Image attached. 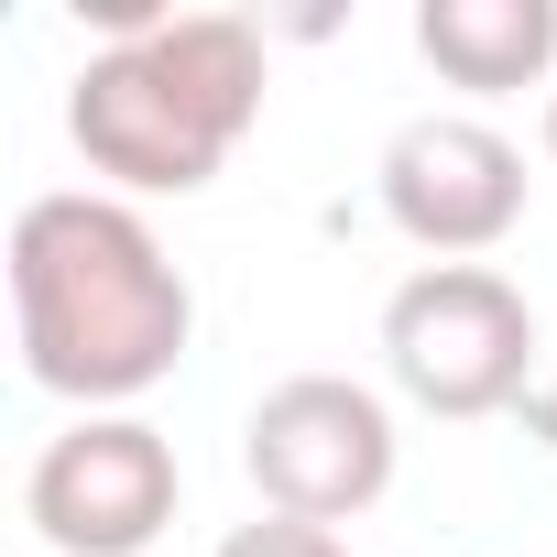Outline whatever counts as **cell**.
Listing matches in <instances>:
<instances>
[{"instance_id":"2","label":"cell","mask_w":557,"mask_h":557,"mask_svg":"<svg viewBox=\"0 0 557 557\" xmlns=\"http://www.w3.org/2000/svg\"><path fill=\"white\" fill-rule=\"evenodd\" d=\"M262 121V34L230 12H186V23H143L132 45L88 55L66 132L99 175L186 197L219 175V153Z\"/></svg>"},{"instance_id":"5","label":"cell","mask_w":557,"mask_h":557,"mask_svg":"<svg viewBox=\"0 0 557 557\" xmlns=\"http://www.w3.org/2000/svg\"><path fill=\"white\" fill-rule=\"evenodd\" d=\"M23 503L55 557H143L175 524V448L143 416H88L34 459Z\"/></svg>"},{"instance_id":"4","label":"cell","mask_w":557,"mask_h":557,"mask_svg":"<svg viewBox=\"0 0 557 557\" xmlns=\"http://www.w3.org/2000/svg\"><path fill=\"white\" fill-rule=\"evenodd\" d=\"M240 459L262 481L273 513H296V524H339L361 503H383L394 481V416L339 383V372H296V383H273L240 426Z\"/></svg>"},{"instance_id":"3","label":"cell","mask_w":557,"mask_h":557,"mask_svg":"<svg viewBox=\"0 0 557 557\" xmlns=\"http://www.w3.org/2000/svg\"><path fill=\"white\" fill-rule=\"evenodd\" d=\"M535 307L503 285L492 262H426L416 285L383 307V361L426 416H492L524 394Z\"/></svg>"},{"instance_id":"9","label":"cell","mask_w":557,"mask_h":557,"mask_svg":"<svg viewBox=\"0 0 557 557\" xmlns=\"http://www.w3.org/2000/svg\"><path fill=\"white\" fill-rule=\"evenodd\" d=\"M535 437H546V448H557V383H546V394H535Z\"/></svg>"},{"instance_id":"10","label":"cell","mask_w":557,"mask_h":557,"mask_svg":"<svg viewBox=\"0 0 557 557\" xmlns=\"http://www.w3.org/2000/svg\"><path fill=\"white\" fill-rule=\"evenodd\" d=\"M546 153H557V99H546Z\"/></svg>"},{"instance_id":"1","label":"cell","mask_w":557,"mask_h":557,"mask_svg":"<svg viewBox=\"0 0 557 557\" xmlns=\"http://www.w3.org/2000/svg\"><path fill=\"white\" fill-rule=\"evenodd\" d=\"M12 307H23V361L45 394L121 405L175 372L186 350V273L164 240L110 208V197H34L12 230Z\"/></svg>"},{"instance_id":"8","label":"cell","mask_w":557,"mask_h":557,"mask_svg":"<svg viewBox=\"0 0 557 557\" xmlns=\"http://www.w3.org/2000/svg\"><path fill=\"white\" fill-rule=\"evenodd\" d=\"M219 557H350L329 524H296V513H262V524H240Z\"/></svg>"},{"instance_id":"7","label":"cell","mask_w":557,"mask_h":557,"mask_svg":"<svg viewBox=\"0 0 557 557\" xmlns=\"http://www.w3.org/2000/svg\"><path fill=\"white\" fill-rule=\"evenodd\" d=\"M416 45H426V66H437L448 88L503 99V88H535V77H546L557 12H546V0H426V12H416Z\"/></svg>"},{"instance_id":"6","label":"cell","mask_w":557,"mask_h":557,"mask_svg":"<svg viewBox=\"0 0 557 557\" xmlns=\"http://www.w3.org/2000/svg\"><path fill=\"white\" fill-rule=\"evenodd\" d=\"M383 208L437 262H470V251H492L524 219V153L492 121H416L383 153Z\"/></svg>"}]
</instances>
